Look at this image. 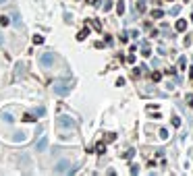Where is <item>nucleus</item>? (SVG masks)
Wrapping results in <instances>:
<instances>
[{"mask_svg":"<svg viewBox=\"0 0 193 176\" xmlns=\"http://www.w3.org/2000/svg\"><path fill=\"white\" fill-rule=\"evenodd\" d=\"M23 67H25V64H17V71H15V77H19V75H23V73H25V69H23Z\"/></svg>","mask_w":193,"mask_h":176,"instance_id":"nucleus-9","label":"nucleus"},{"mask_svg":"<svg viewBox=\"0 0 193 176\" xmlns=\"http://www.w3.org/2000/svg\"><path fill=\"white\" fill-rule=\"evenodd\" d=\"M54 60H56L54 52H44V54L40 56V62H42V67H44V69H50L52 64H54Z\"/></svg>","mask_w":193,"mask_h":176,"instance_id":"nucleus-3","label":"nucleus"},{"mask_svg":"<svg viewBox=\"0 0 193 176\" xmlns=\"http://www.w3.org/2000/svg\"><path fill=\"white\" fill-rule=\"evenodd\" d=\"M95 151H98V153H104V151H106V145H104V143H100L98 147H95Z\"/></svg>","mask_w":193,"mask_h":176,"instance_id":"nucleus-16","label":"nucleus"},{"mask_svg":"<svg viewBox=\"0 0 193 176\" xmlns=\"http://www.w3.org/2000/svg\"><path fill=\"white\" fill-rule=\"evenodd\" d=\"M116 11H118V15H123V13H125V2H123V0H118V4H116Z\"/></svg>","mask_w":193,"mask_h":176,"instance_id":"nucleus-8","label":"nucleus"},{"mask_svg":"<svg viewBox=\"0 0 193 176\" xmlns=\"http://www.w3.org/2000/svg\"><path fill=\"white\" fill-rule=\"evenodd\" d=\"M185 64H187V58H185V56H181V58H179V67H181V69H185Z\"/></svg>","mask_w":193,"mask_h":176,"instance_id":"nucleus-15","label":"nucleus"},{"mask_svg":"<svg viewBox=\"0 0 193 176\" xmlns=\"http://www.w3.org/2000/svg\"><path fill=\"white\" fill-rule=\"evenodd\" d=\"M25 137H27L25 133H21V135H15L13 139H15V141H25Z\"/></svg>","mask_w":193,"mask_h":176,"instance_id":"nucleus-14","label":"nucleus"},{"mask_svg":"<svg viewBox=\"0 0 193 176\" xmlns=\"http://www.w3.org/2000/svg\"><path fill=\"white\" fill-rule=\"evenodd\" d=\"M33 41H35V43H42V41H44V37H42V35H35V37H33Z\"/></svg>","mask_w":193,"mask_h":176,"instance_id":"nucleus-23","label":"nucleus"},{"mask_svg":"<svg viewBox=\"0 0 193 176\" xmlns=\"http://www.w3.org/2000/svg\"><path fill=\"white\" fill-rule=\"evenodd\" d=\"M172 124H175V126H181V118L175 116V118H172Z\"/></svg>","mask_w":193,"mask_h":176,"instance_id":"nucleus-22","label":"nucleus"},{"mask_svg":"<svg viewBox=\"0 0 193 176\" xmlns=\"http://www.w3.org/2000/svg\"><path fill=\"white\" fill-rule=\"evenodd\" d=\"M87 33H89L87 29H83V31H79V33H77V39H79V41H83V39L87 37Z\"/></svg>","mask_w":193,"mask_h":176,"instance_id":"nucleus-11","label":"nucleus"},{"mask_svg":"<svg viewBox=\"0 0 193 176\" xmlns=\"http://www.w3.org/2000/svg\"><path fill=\"white\" fill-rule=\"evenodd\" d=\"M152 17H154V19H160V17H164V13H162L160 8H154V11H152Z\"/></svg>","mask_w":193,"mask_h":176,"instance_id":"nucleus-10","label":"nucleus"},{"mask_svg":"<svg viewBox=\"0 0 193 176\" xmlns=\"http://www.w3.org/2000/svg\"><path fill=\"white\" fill-rule=\"evenodd\" d=\"M54 172L62 174V172H75V168H71V162H58L54 166Z\"/></svg>","mask_w":193,"mask_h":176,"instance_id":"nucleus-4","label":"nucleus"},{"mask_svg":"<svg viewBox=\"0 0 193 176\" xmlns=\"http://www.w3.org/2000/svg\"><path fill=\"white\" fill-rule=\"evenodd\" d=\"M112 8V2H110V0H106V2H104V11H110Z\"/></svg>","mask_w":193,"mask_h":176,"instance_id":"nucleus-21","label":"nucleus"},{"mask_svg":"<svg viewBox=\"0 0 193 176\" xmlns=\"http://www.w3.org/2000/svg\"><path fill=\"white\" fill-rule=\"evenodd\" d=\"M0 23H2V25H8L11 19H8V17H0Z\"/></svg>","mask_w":193,"mask_h":176,"instance_id":"nucleus-19","label":"nucleus"},{"mask_svg":"<svg viewBox=\"0 0 193 176\" xmlns=\"http://www.w3.org/2000/svg\"><path fill=\"white\" fill-rule=\"evenodd\" d=\"M89 2H91L93 6H98V4H100V0H89Z\"/></svg>","mask_w":193,"mask_h":176,"instance_id":"nucleus-26","label":"nucleus"},{"mask_svg":"<svg viewBox=\"0 0 193 176\" xmlns=\"http://www.w3.org/2000/svg\"><path fill=\"white\" fill-rule=\"evenodd\" d=\"M56 126L69 128V130H75V128H77V122H75L73 118H69V116H58V118H56Z\"/></svg>","mask_w":193,"mask_h":176,"instance_id":"nucleus-2","label":"nucleus"},{"mask_svg":"<svg viewBox=\"0 0 193 176\" xmlns=\"http://www.w3.org/2000/svg\"><path fill=\"white\" fill-rule=\"evenodd\" d=\"M23 120H27V122H33V120H35V116H31V114H25V116H23Z\"/></svg>","mask_w":193,"mask_h":176,"instance_id":"nucleus-18","label":"nucleus"},{"mask_svg":"<svg viewBox=\"0 0 193 176\" xmlns=\"http://www.w3.org/2000/svg\"><path fill=\"white\" fill-rule=\"evenodd\" d=\"M52 89H54L56 95H69L71 89H73V83H71V81H58V83H54Z\"/></svg>","mask_w":193,"mask_h":176,"instance_id":"nucleus-1","label":"nucleus"},{"mask_svg":"<svg viewBox=\"0 0 193 176\" xmlns=\"http://www.w3.org/2000/svg\"><path fill=\"white\" fill-rule=\"evenodd\" d=\"M133 153H135V149H127V151L123 153V158H127V160H129V158H133Z\"/></svg>","mask_w":193,"mask_h":176,"instance_id":"nucleus-13","label":"nucleus"},{"mask_svg":"<svg viewBox=\"0 0 193 176\" xmlns=\"http://www.w3.org/2000/svg\"><path fill=\"white\" fill-rule=\"evenodd\" d=\"M185 29H187V21H183V19L177 21V31H185Z\"/></svg>","mask_w":193,"mask_h":176,"instance_id":"nucleus-7","label":"nucleus"},{"mask_svg":"<svg viewBox=\"0 0 193 176\" xmlns=\"http://www.w3.org/2000/svg\"><path fill=\"white\" fill-rule=\"evenodd\" d=\"M158 133H160V139H164V141L168 139V130H166V128H160Z\"/></svg>","mask_w":193,"mask_h":176,"instance_id":"nucleus-12","label":"nucleus"},{"mask_svg":"<svg viewBox=\"0 0 193 176\" xmlns=\"http://www.w3.org/2000/svg\"><path fill=\"white\" fill-rule=\"evenodd\" d=\"M4 2H6V0H0V4H4Z\"/></svg>","mask_w":193,"mask_h":176,"instance_id":"nucleus-27","label":"nucleus"},{"mask_svg":"<svg viewBox=\"0 0 193 176\" xmlns=\"http://www.w3.org/2000/svg\"><path fill=\"white\" fill-rule=\"evenodd\" d=\"M0 122H13V116H11L8 110H6V112H2V116H0Z\"/></svg>","mask_w":193,"mask_h":176,"instance_id":"nucleus-6","label":"nucleus"},{"mask_svg":"<svg viewBox=\"0 0 193 176\" xmlns=\"http://www.w3.org/2000/svg\"><path fill=\"white\" fill-rule=\"evenodd\" d=\"M141 54H143V56H150V54H152V50H150V48L146 46V48H143V50H141Z\"/></svg>","mask_w":193,"mask_h":176,"instance_id":"nucleus-20","label":"nucleus"},{"mask_svg":"<svg viewBox=\"0 0 193 176\" xmlns=\"http://www.w3.org/2000/svg\"><path fill=\"white\" fill-rule=\"evenodd\" d=\"M46 147H48V137H42V139L37 141L35 149H37V151H46Z\"/></svg>","mask_w":193,"mask_h":176,"instance_id":"nucleus-5","label":"nucleus"},{"mask_svg":"<svg viewBox=\"0 0 193 176\" xmlns=\"http://www.w3.org/2000/svg\"><path fill=\"white\" fill-rule=\"evenodd\" d=\"M187 102H189V106H193V95H187Z\"/></svg>","mask_w":193,"mask_h":176,"instance_id":"nucleus-25","label":"nucleus"},{"mask_svg":"<svg viewBox=\"0 0 193 176\" xmlns=\"http://www.w3.org/2000/svg\"><path fill=\"white\" fill-rule=\"evenodd\" d=\"M106 139H108V141H114V139H116V135H114V133H108V135H106Z\"/></svg>","mask_w":193,"mask_h":176,"instance_id":"nucleus-24","label":"nucleus"},{"mask_svg":"<svg viewBox=\"0 0 193 176\" xmlns=\"http://www.w3.org/2000/svg\"><path fill=\"white\" fill-rule=\"evenodd\" d=\"M179 13H181V6H172V8H170V15H172V17L179 15Z\"/></svg>","mask_w":193,"mask_h":176,"instance_id":"nucleus-17","label":"nucleus"}]
</instances>
